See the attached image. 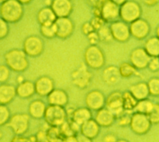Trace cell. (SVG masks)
<instances>
[{"mask_svg":"<svg viewBox=\"0 0 159 142\" xmlns=\"http://www.w3.org/2000/svg\"><path fill=\"white\" fill-rule=\"evenodd\" d=\"M23 15V5L17 0H7L0 6V16L7 23L19 21Z\"/></svg>","mask_w":159,"mask_h":142,"instance_id":"1","label":"cell"},{"mask_svg":"<svg viewBox=\"0 0 159 142\" xmlns=\"http://www.w3.org/2000/svg\"><path fill=\"white\" fill-rule=\"evenodd\" d=\"M26 55H27L23 50L19 49H12L9 50L4 56L7 67L17 72L24 71L29 66V62Z\"/></svg>","mask_w":159,"mask_h":142,"instance_id":"2","label":"cell"},{"mask_svg":"<svg viewBox=\"0 0 159 142\" xmlns=\"http://www.w3.org/2000/svg\"><path fill=\"white\" fill-rule=\"evenodd\" d=\"M44 116L48 123L57 127L66 121V112L61 106L51 105L45 109Z\"/></svg>","mask_w":159,"mask_h":142,"instance_id":"3","label":"cell"},{"mask_svg":"<svg viewBox=\"0 0 159 142\" xmlns=\"http://www.w3.org/2000/svg\"><path fill=\"white\" fill-rule=\"evenodd\" d=\"M151 122L148 116L139 112H134L131 115L129 126L134 133L137 135H144L151 128Z\"/></svg>","mask_w":159,"mask_h":142,"instance_id":"4","label":"cell"},{"mask_svg":"<svg viewBox=\"0 0 159 142\" xmlns=\"http://www.w3.org/2000/svg\"><path fill=\"white\" fill-rule=\"evenodd\" d=\"M84 60L86 64L91 68H101L104 64L105 58L101 50L93 45L89 47L84 53Z\"/></svg>","mask_w":159,"mask_h":142,"instance_id":"5","label":"cell"},{"mask_svg":"<svg viewBox=\"0 0 159 142\" xmlns=\"http://www.w3.org/2000/svg\"><path fill=\"white\" fill-rule=\"evenodd\" d=\"M44 48V43L41 38L36 35L27 37L23 43V51L30 56L40 55Z\"/></svg>","mask_w":159,"mask_h":142,"instance_id":"6","label":"cell"},{"mask_svg":"<svg viewBox=\"0 0 159 142\" xmlns=\"http://www.w3.org/2000/svg\"><path fill=\"white\" fill-rule=\"evenodd\" d=\"M105 105L106 106V108L116 116V118L122 115L124 112L122 93L119 91L111 92L107 99H106Z\"/></svg>","mask_w":159,"mask_h":142,"instance_id":"7","label":"cell"},{"mask_svg":"<svg viewBox=\"0 0 159 142\" xmlns=\"http://www.w3.org/2000/svg\"><path fill=\"white\" fill-rule=\"evenodd\" d=\"M85 102L86 106L91 110H99L104 107L106 103L104 95L98 90L89 91L86 95Z\"/></svg>","mask_w":159,"mask_h":142,"instance_id":"8","label":"cell"},{"mask_svg":"<svg viewBox=\"0 0 159 142\" xmlns=\"http://www.w3.org/2000/svg\"><path fill=\"white\" fill-rule=\"evenodd\" d=\"M73 84L81 89L86 88L91 80V74L84 66H81L75 70L71 75Z\"/></svg>","mask_w":159,"mask_h":142,"instance_id":"9","label":"cell"},{"mask_svg":"<svg viewBox=\"0 0 159 142\" xmlns=\"http://www.w3.org/2000/svg\"><path fill=\"white\" fill-rule=\"evenodd\" d=\"M54 24L56 29V36L60 38H66L73 32V22L67 17H57Z\"/></svg>","mask_w":159,"mask_h":142,"instance_id":"10","label":"cell"},{"mask_svg":"<svg viewBox=\"0 0 159 142\" xmlns=\"http://www.w3.org/2000/svg\"><path fill=\"white\" fill-rule=\"evenodd\" d=\"M130 59L131 64L135 68L143 69L148 66L150 58L144 49L139 48L132 51Z\"/></svg>","mask_w":159,"mask_h":142,"instance_id":"11","label":"cell"},{"mask_svg":"<svg viewBox=\"0 0 159 142\" xmlns=\"http://www.w3.org/2000/svg\"><path fill=\"white\" fill-rule=\"evenodd\" d=\"M121 17L125 21L133 22L137 19L140 14V7L138 4L129 2L125 3L121 7L120 12H119Z\"/></svg>","mask_w":159,"mask_h":142,"instance_id":"12","label":"cell"},{"mask_svg":"<svg viewBox=\"0 0 159 142\" xmlns=\"http://www.w3.org/2000/svg\"><path fill=\"white\" fill-rule=\"evenodd\" d=\"M51 9L57 17H67L71 11V4L69 0H53Z\"/></svg>","mask_w":159,"mask_h":142,"instance_id":"13","label":"cell"},{"mask_svg":"<svg viewBox=\"0 0 159 142\" xmlns=\"http://www.w3.org/2000/svg\"><path fill=\"white\" fill-rule=\"evenodd\" d=\"M29 117L25 114L14 115L9 122V126L17 134L24 133L28 128Z\"/></svg>","mask_w":159,"mask_h":142,"instance_id":"14","label":"cell"},{"mask_svg":"<svg viewBox=\"0 0 159 142\" xmlns=\"http://www.w3.org/2000/svg\"><path fill=\"white\" fill-rule=\"evenodd\" d=\"M81 134L91 140L96 138L100 131V126L94 119L91 118L80 126Z\"/></svg>","mask_w":159,"mask_h":142,"instance_id":"15","label":"cell"},{"mask_svg":"<svg viewBox=\"0 0 159 142\" xmlns=\"http://www.w3.org/2000/svg\"><path fill=\"white\" fill-rule=\"evenodd\" d=\"M35 92L40 95H48L54 89L53 80L46 76L39 78L34 84Z\"/></svg>","mask_w":159,"mask_h":142,"instance_id":"16","label":"cell"},{"mask_svg":"<svg viewBox=\"0 0 159 142\" xmlns=\"http://www.w3.org/2000/svg\"><path fill=\"white\" fill-rule=\"evenodd\" d=\"M100 12L101 18L107 21L114 20L119 14L117 5L109 1H106L102 4Z\"/></svg>","mask_w":159,"mask_h":142,"instance_id":"17","label":"cell"},{"mask_svg":"<svg viewBox=\"0 0 159 142\" xmlns=\"http://www.w3.org/2000/svg\"><path fill=\"white\" fill-rule=\"evenodd\" d=\"M116 118V116L111 111L106 107H103L98 110L94 120L100 126L108 127L114 123Z\"/></svg>","mask_w":159,"mask_h":142,"instance_id":"18","label":"cell"},{"mask_svg":"<svg viewBox=\"0 0 159 142\" xmlns=\"http://www.w3.org/2000/svg\"><path fill=\"white\" fill-rule=\"evenodd\" d=\"M48 100L51 105L64 106L68 103V97L66 92L62 89H53L48 95Z\"/></svg>","mask_w":159,"mask_h":142,"instance_id":"19","label":"cell"},{"mask_svg":"<svg viewBox=\"0 0 159 142\" xmlns=\"http://www.w3.org/2000/svg\"><path fill=\"white\" fill-rule=\"evenodd\" d=\"M91 118H92V113L91 110L87 107L77 108L71 113V120L80 126Z\"/></svg>","mask_w":159,"mask_h":142,"instance_id":"20","label":"cell"},{"mask_svg":"<svg viewBox=\"0 0 159 142\" xmlns=\"http://www.w3.org/2000/svg\"><path fill=\"white\" fill-rule=\"evenodd\" d=\"M111 31L112 37L119 41H125L129 36L127 26L122 22H116L111 25Z\"/></svg>","mask_w":159,"mask_h":142,"instance_id":"21","label":"cell"},{"mask_svg":"<svg viewBox=\"0 0 159 142\" xmlns=\"http://www.w3.org/2000/svg\"><path fill=\"white\" fill-rule=\"evenodd\" d=\"M130 31L134 37L142 38L147 35L149 32V26L145 21L137 19L133 21Z\"/></svg>","mask_w":159,"mask_h":142,"instance_id":"22","label":"cell"},{"mask_svg":"<svg viewBox=\"0 0 159 142\" xmlns=\"http://www.w3.org/2000/svg\"><path fill=\"white\" fill-rule=\"evenodd\" d=\"M57 17L49 7L42 8L37 13V19L40 25L53 24L56 20Z\"/></svg>","mask_w":159,"mask_h":142,"instance_id":"23","label":"cell"},{"mask_svg":"<svg viewBox=\"0 0 159 142\" xmlns=\"http://www.w3.org/2000/svg\"><path fill=\"white\" fill-rule=\"evenodd\" d=\"M120 77V74L117 68L115 66H109L107 67L102 73V79L104 81L109 85L116 84Z\"/></svg>","mask_w":159,"mask_h":142,"instance_id":"24","label":"cell"},{"mask_svg":"<svg viewBox=\"0 0 159 142\" xmlns=\"http://www.w3.org/2000/svg\"><path fill=\"white\" fill-rule=\"evenodd\" d=\"M130 92L137 100L147 99L150 94L148 85L145 82H139L132 85L130 88Z\"/></svg>","mask_w":159,"mask_h":142,"instance_id":"25","label":"cell"},{"mask_svg":"<svg viewBox=\"0 0 159 142\" xmlns=\"http://www.w3.org/2000/svg\"><path fill=\"white\" fill-rule=\"evenodd\" d=\"M16 90L18 95L25 98L31 96L35 92L34 84L29 81L20 82Z\"/></svg>","mask_w":159,"mask_h":142,"instance_id":"26","label":"cell"},{"mask_svg":"<svg viewBox=\"0 0 159 142\" xmlns=\"http://www.w3.org/2000/svg\"><path fill=\"white\" fill-rule=\"evenodd\" d=\"M16 94V88L9 84L0 86V102L7 103L10 102Z\"/></svg>","mask_w":159,"mask_h":142,"instance_id":"27","label":"cell"},{"mask_svg":"<svg viewBox=\"0 0 159 142\" xmlns=\"http://www.w3.org/2000/svg\"><path fill=\"white\" fill-rule=\"evenodd\" d=\"M145 51L150 56H159V38H152L145 43Z\"/></svg>","mask_w":159,"mask_h":142,"instance_id":"28","label":"cell"},{"mask_svg":"<svg viewBox=\"0 0 159 142\" xmlns=\"http://www.w3.org/2000/svg\"><path fill=\"white\" fill-rule=\"evenodd\" d=\"M153 105L154 103L148 99L138 100L134 109L135 112H139L147 115L152 110Z\"/></svg>","mask_w":159,"mask_h":142,"instance_id":"29","label":"cell"},{"mask_svg":"<svg viewBox=\"0 0 159 142\" xmlns=\"http://www.w3.org/2000/svg\"><path fill=\"white\" fill-rule=\"evenodd\" d=\"M29 111L32 116L35 118L41 117L44 115L45 107L44 104L40 100H35L32 102L30 105Z\"/></svg>","mask_w":159,"mask_h":142,"instance_id":"30","label":"cell"},{"mask_svg":"<svg viewBox=\"0 0 159 142\" xmlns=\"http://www.w3.org/2000/svg\"><path fill=\"white\" fill-rule=\"evenodd\" d=\"M122 100L124 109L127 111L134 110L138 102L132 94L128 91L122 93Z\"/></svg>","mask_w":159,"mask_h":142,"instance_id":"31","label":"cell"},{"mask_svg":"<svg viewBox=\"0 0 159 142\" xmlns=\"http://www.w3.org/2000/svg\"><path fill=\"white\" fill-rule=\"evenodd\" d=\"M40 32L47 38H52L56 36V29L54 23L40 25Z\"/></svg>","mask_w":159,"mask_h":142,"instance_id":"32","label":"cell"},{"mask_svg":"<svg viewBox=\"0 0 159 142\" xmlns=\"http://www.w3.org/2000/svg\"><path fill=\"white\" fill-rule=\"evenodd\" d=\"M135 69L136 68L131 63L124 62L120 65L119 71L120 76L124 78H129L135 73Z\"/></svg>","mask_w":159,"mask_h":142,"instance_id":"33","label":"cell"},{"mask_svg":"<svg viewBox=\"0 0 159 142\" xmlns=\"http://www.w3.org/2000/svg\"><path fill=\"white\" fill-rule=\"evenodd\" d=\"M152 124L159 123V104L154 103L150 112L147 115Z\"/></svg>","mask_w":159,"mask_h":142,"instance_id":"34","label":"cell"},{"mask_svg":"<svg viewBox=\"0 0 159 142\" xmlns=\"http://www.w3.org/2000/svg\"><path fill=\"white\" fill-rule=\"evenodd\" d=\"M98 37L99 38L104 42H109L112 40V35L111 29L106 26L103 25L99 29H98Z\"/></svg>","mask_w":159,"mask_h":142,"instance_id":"35","label":"cell"},{"mask_svg":"<svg viewBox=\"0 0 159 142\" xmlns=\"http://www.w3.org/2000/svg\"><path fill=\"white\" fill-rule=\"evenodd\" d=\"M149 93L153 95H159V78L151 79L148 83Z\"/></svg>","mask_w":159,"mask_h":142,"instance_id":"36","label":"cell"},{"mask_svg":"<svg viewBox=\"0 0 159 142\" xmlns=\"http://www.w3.org/2000/svg\"><path fill=\"white\" fill-rule=\"evenodd\" d=\"M9 32L8 23L0 17V40L7 37Z\"/></svg>","mask_w":159,"mask_h":142,"instance_id":"37","label":"cell"},{"mask_svg":"<svg viewBox=\"0 0 159 142\" xmlns=\"http://www.w3.org/2000/svg\"><path fill=\"white\" fill-rule=\"evenodd\" d=\"M131 115L129 114L122 113L120 116L117 117V123L121 127H125L126 126H129L130 122Z\"/></svg>","mask_w":159,"mask_h":142,"instance_id":"38","label":"cell"},{"mask_svg":"<svg viewBox=\"0 0 159 142\" xmlns=\"http://www.w3.org/2000/svg\"><path fill=\"white\" fill-rule=\"evenodd\" d=\"M10 75L9 68L5 65H0V82L6 81Z\"/></svg>","mask_w":159,"mask_h":142,"instance_id":"39","label":"cell"},{"mask_svg":"<svg viewBox=\"0 0 159 142\" xmlns=\"http://www.w3.org/2000/svg\"><path fill=\"white\" fill-rule=\"evenodd\" d=\"M9 118V111L7 109L4 107L0 105V125L4 123Z\"/></svg>","mask_w":159,"mask_h":142,"instance_id":"40","label":"cell"},{"mask_svg":"<svg viewBox=\"0 0 159 142\" xmlns=\"http://www.w3.org/2000/svg\"><path fill=\"white\" fill-rule=\"evenodd\" d=\"M148 66L152 71H158L159 69V58L157 57H153L152 59L150 60Z\"/></svg>","mask_w":159,"mask_h":142,"instance_id":"41","label":"cell"},{"mask_svg":"<svg viewBox=\"0 0 159 142\" xmlns=\"http://www.w3.org/2000/svg\"><path fill=\"white\" fill-rule=\"evenodd\" d=\"M91 24L94 29L98 30L104 25V20L100 17H96L92 20Z\"/></svg>","mask_w":159,"mask_h":142,"instance_id":"42","label":"cell"},{"mask_svg":"<svg viewBox=\"0 0 159 142\" xmlns=\"http://www.w3.org/2000/svg\"><path fill=\"white\" fill-rule=\"evenodd\" d=\"M117 136L112 133H109L106 134L102 138L103 142H116L117 140Z\"/></svg>","mask_w":159,"mask_h":142,"instance_id":"43","label":"cell"},{"mask_svg":"<svg viewBox=\"0 0 159 142\" xmlns=\"http://www.w3.org/2000/svg\"><path fill=\"white\" fill-rule=\"evenodd\" d=\"M82 30L83 31V32L85 33V34H89L90 33L93 32V27L92 26V25L89 23H86L84 24L83 25V27H82Z\"/></svg>","mask_w":159,"mask_h":142,"instance_id":"44","label":"cell"},{"mask_svg":"<svg viewBox=\"0 0 159 142\" xmlns=\"http://www.w3.org/2000/svg\"><path fill=\"white\" fill-rule=\"evenodd\" d=\"M88 35L89 40V41H90V42L91 43L92 45H94L96 43H97L98 40L99 39L98 33H96L94 32L90 33Z\"/></svg>","mask_w":159,"mask_h":142,"instance_id":"45","label":"cell"},{"mask_svg":"<svg viewBox=\"0 0 159 142\" xmlns=\"http://www.w3.org/2000/svg\"><path fill=\"white\" fill-rule=\"evenodd\" d=\"M61 142H79V141L76 136H70L64 138Z\"/></svg>","mask_w":159,"mask_h":142,"instance_id":"46","label":"cell"},{"mask_svg":"<svg viewBox=\"0 0 159 142\" xmlns=\"http://www.w3.org/2000/svg\"><path fill=\"white\" fill-rule=\"evenodd\" d=\"M77 138L78 139L79 142H93V140L89 138H87L82 135H81L79 136H77Z\"/></svg>","mask_w":159,"mask_h":142,"instance_id":"47","label":"cell"},{"mask_svg":"<svg viewBox=\"0 0 159 142\" xmlns=\"http://www.w3.org/2000/svg\"><path fill=\"white\" fill-rule=\"evenodd\" d=\"M11 142H27V141L25 139H24V138H22L21 137L17 136V137L14 138L11 140Z\"/></svg>","mask_w":159,"mask_h":142,"instance_id":"48","label":"cell"},{"mask_svg":"<svg viewBox=\"0 0 159 142\" xmlns=\"http://www.w3.org/2000/svg\"><path fill=\"white\" fill-rule=\"evenodd\" d=\"M17 1L23 5V4H29L30 2H31L32 0H17Z\"/></svg>","mask_w":159,"mask_h":142,"instance_id":"49","label":"cell"},{"mask_svg":"<svg viewBox=\"0 0 159 142\" xmlns=\"http://www.w3.org/2000/svg\"><path fill=\"white\" fill-rule=\"evenodd\" d=\"M144 1H145L146 3H147L148 4H150V5L155 4L157 1V0H144Z\"/></svg>","mask_w":159,"mask_h":142,"instance_id":"50","label":"cell"},{"mask_svg":"<svg viewBox=\"0 0 159 142\" xmlns=\"http://www.w3.org/2000/svg\"><path fill=\"white\" fill-rule=\"evenodd\" d=\"M125 0H112V1L116 4H122Z\"/></svg>","mask_w":159,"mask_h":142,"instance_id":"51","label":"cell"},{"mask_svg":"<svg viewBox=\"0 0 159 142\" xmlns=\"http://www.w3.org/2000/svg\"><path fill=\"white\" fill-rule=\"evenodd\" d=\"M116 142H129V141L125 139H118Z\"/></svg>","mask_w":159,"mask_h":142,"instance_id":"52","label":"cell"},{"mask_svg":"<svg viewBox=\"0 0 159 142\" xmlns=\"http://www.w3.org/2000/svg\"><path fill=\"white\" fill-rule=\"evenodd\" d=\"M6 1H7V0H0V4H2V3Z\"/></svg>","mask_w":159,"mask_h":142,"instance_id":"53","label":"cell"},{"mask_svg":"<svg viewBox=\"0 0 159 142\" xmlns=\"http://www.w3.org/2000/svg\"><path fill=\"white\" fill-rule=\"evenodd\" d=\"M157 34H158V37H159V27H158V29H157Z\"/></svg>","mask_w":159,"mask_h":142,"instance_id":"54","label":"cell"},{"mask_svg":"<svg viewBox=\"0 0 159 142\" xmlns=\"http://www.w3.org/2000/svg\"><path fill=\"white\" fill-rule=\"evenodd\" d=\"M1 131H0V138H1Z\"/></svg>","mask_w":159,"mask_h":142,"instance_id":"55","label":"cell"}]
</instances>
